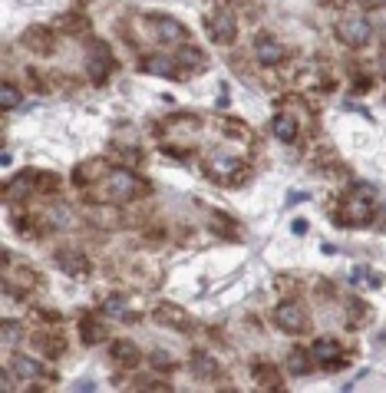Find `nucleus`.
Instances as JSON below:
<instances>
[{
  "label": "nucleus",
  "mask_w": 386,
  "mask_h": 393,
  "mask_svg": "<svg viewBox=\"0 0 386 393\" xmlns=\"http://www.w3.org/2000/svg\"><path fill=\"white\" fill-rule=\"evenodd\" d=\"M255 56L264 63V66H277V63L287 56V50H284L274 37H264V34H261V37L255 40Z\"/></svg>",
  "instance_id": "nucleus-8"
},
{
  "label": "nucleus",
  "mask_w": 386,
  "mask_h": 393,
  "mask_svg": "<svg viewBox=\"0 0 386 393\" xmlns=\"http://www.w3.org/2000/svg\"><path fill=\"white\" fill-rule=\"evenodd\" d=\"M20 106V90L17 86H14V83H3V86H0V110H17Z\"/></svg>",
  "instance_id": "nucleus-18"
},
{
  "label": "nucleus",
  "mask_w": 386,
  "mask_h": 393,
  "mask_svg": "<svg viewBox=\"0 0 386 393\" xmlns=\"http://www.w3.org/2000/svg\"><path fill=\"white\" fill-rule=\"evenodd\" d=\"M86 340H90V344H96V340H103V334H99V327H96L92 320H86Z\"/></svg>",
  "instance_id": "nucleus-25"
},
{
  "label": "nucleus",
  "mask_w": 386,
  "mask_h": 393,
  "mask_svg": "<svg viewBox=\"0 0 386 393\" xmlns=\"http://www.w3.org/2000/svg\"><path fill=\"white\" fill-rule=\"evenodd\" d=\"M274 136L281 139V142H294L297 139V119L294 116H274Z\"/></svg>",
  "instance_id": "nucleus-14"
},
{
  "label": "nucleus",
  "mask_w": 386,
  "mask_h": 393,
  "mask_svg": "<svg viewBox=\"0 0 386 393\" xmlns=\"http://www.w3.org/2000/svg\"><path fill=\"white\" fill-rule=\"evenodd\" d=\"M56 264H60L66 275H73V278L90 275V262H86V255H83V251H73V248H63V251L56 255Z\"/></svg>",
  "instance_id": "nucleus-9"
},
{
  "label": "nucleus",
  "mask_w": 386,
  "mask_h": 393,
  "mask_svg": "<svg viewBox=\"0 0 386 393\" xmlns=\"http://www.w3.org/2000/svg\"><path fill=\"white\" fill-rule=\"evenodd\" d=\"M47 37H50V34H47L43 27H34V30L23 34V47H30V50H37V53H50L53 43H40V40H47Z\"/></svg>",
  "instance_id": "nucleus-15"
},
{
  "label": "nucleus",
  "mask_w": 386,
  "mask_h": 393,
  "mask_svg": "<svg viewBox=\"0 0 386 393\" xmlns=\"http://www.w3.org/2000/svg\"><path fill=\"white\" fill-rule=\"evenodd\" d=\"M340 37L347 40L350 47H363V43H370V37H373L370 20L363 17V14H350V17H344L340 20Z\"/></svg>",
  "instance_id": "nucleus-4"
},
{
  "label": "nucleus",
  "mask_w": 386,
  "mask_h": 393,
  "mask_svg": "<svg viewBox=\"0 0 386 393\" xmlns=\"http://www.w3.org/2000/svg\"><path fill=\"white\" fill-rule=\"evenodd\" d=\"M10 370H14L20 380H37V377H43V367H40L34 357H14V360H10Z\"/></svg>",
  "instance_id": "nucleus-12"
},
{
  "label": "nucleus",
  "mask_w": 386,
  "mask_h": 393,
  "mask_svg": "<svg viewBox=\"0 0 386 393\" xmlns=\"http://www.w3.org/2000/svg\"><path fill=\"white\" fill-rule=\"evenodd\" d=\"M311 357L320 360V364H327V367H340V344L333 337H317L311 347Z\"/></svg>",
  "instance_id": "nucleus-10"
},
{
  "label": "nucleus",
  "mask_w": 386,
  "mask_h": 393,
  "mask_svg": "<svg viewBox=\"0 0 386 393\" xmlns=\"http://www.w3.org/2000/svg\"><path fill=\"white\" fill-rule=\"evenodd\" d=\"M311 360H313V357H307L304 351H291V357H287V367H291V374L304 377V374H311Z\"/></svg>",
  "instance_id": "nucleus-17"
},
{
  "label": "nucleus",
  "mask_w": 386,
  "mask_h": 393,
  "mask_svg": "<svg viewBox=\"0 0 386 393\" xmlns=\"http://www.w3.org/2000/svg\"><path fill=\"white\" fill-rule=\"evenodd\" d=\"M86 66H90V76H92V79H96V83H103V79L110 76V66H112L110 47H106V43H92Z\"/></svg>",
  "instance_id": "nucleus-7"
},
{
  "label": "nucleus",
  "mask_w": 386,
  "mask_h": 393,
  "mask_svg": "<svg viewBox=\"0 0 386 393\" xmlns=\"http://www.w3.org/2000/svg\"><path fill=\"white\" fill-rule=\"evenodd\" d=\"M152 318H155V324H162V327H168V331H185V327L192 324V318L185 314V307L172 304V301H162V304H155Z\"/></svg>",
  "instance_id": "nucleus-6"
},
{
  "label": "nucleus",
  "mask_w": 386,
  "mask_h": 393,
  "mask_svg": "<svg viewBox=\"0 0 386 393\" xmlns=\"http://www.w3.org/2000/svg\"><path fill=\"white\" fill-rule=\"evenodd\" d=\"M274 324L281 331H287V334H304L307 331V311L300 304H294V301H284V304H277Z\"/></svg>",
  "instance_id": "nucleus-3"
},
{
  "label": "nucleus",
  "mask_w": 386,
  "mask_h": 393,
  "mask_svg": "<svg viewBox=\"0 0 386 393\" xmlns=\"http://www.w3.org/2000/svg\"><path fill=\"white\" fill-rule=\"evenodd\" d=\"M146 70L155 76H175V70H172V60H166V56H152V60H146Z\"/></svg>",
  "instance_id": "nucleus-19"
},
{
  "label": "nucleus",
  "mask_w": 386,
  "mask_h": 393,
  "mask_svg": "<svg viewBox=\"0 0 386 393\" xmlns=\"http://www.w3.org/2000/svg\"><path fill=\"white\" fill-rule=\"evenodd\" d=\"M353 284H357V288H376V284H380V281H376V275H373V271H370V268H357V271H353Z\"/></svg>",
  "instance_id": "nucleus-21"
},
{
  "label": "nucleus",
  "mask_w": 386,
  "mask_h": 393,
  "mask_svg": "<svg viewBox=\"0 0 386 393\" xmlns=\"http://www.w3.org/2000/svg\"><path fill=\"white\" fill-rule=\"evenodd\" d=\"M155 34L166 40V43H185V40H188V27L172 17H159L155 20Z\"/></svg>",
  "instance_id": "nucleus-11"
},
{
  "label": "nucleus",
  "mask_w": 386,
  "mask_h": 393,
  "mask_svg": "<svg viewBox=\"0 0 386 393\" xmlns=\"http://www.w3.org/2000/svg\"><path fill=\"white\" fill-rule=\"evenodd\" d=\"M106 192H110L116 202H129V199H136V195H146L149 186L132 168H116V172L106 175Z\"/></svg>",
  "instance_id": "nucleus-1"
},
{
  "label": "nucleus",
  "mask_w": 386,
  "mask_h": 393,
  "mask_svg": "<svg viewBox=\"0 0 386 393\" xmlns=\"http://www.w3.org/2000/svg\"><path fill=\"white\" fill-rule=\"evenodd\" d=\"M20 334H23V327H20L17 320H3V324H0V337H3V344H17Z\"/></svg>",
  "instance_id": "nucleus-20"
},
{
  "label": "nucleus",
  "mask_w": 386,
  "mask_h": 393,
  "mask_svg": "<svg viewBox=\"0 0 386 393\" xmlns=\"http://www.w3.org/2000/svg\"><path fill=\"white\" fill-rule=\"evenodd\" d=\"M149 360H152V367H155V370H172V367H175V360H172L166 351H155Z\"/></svg>",
  "instance_id": "nucleus-23"
},
{
  "label": "nucleus",
  "mask_w": 386,
  "mask_h": 393,
  "mask_svg": "<svg viewBox=\"0 0 386 393\" xmlns=\"http://www.w3.org/2000/svg\"><path fill=\"white\" fill-rule=\"evenodd\" d=\"M255 377L261 380V387H277L274 367H261V364H257V367H255Z\"/></svg>",
  "instance_id": "nucleus-22"
},
{
  "label": "nucleus",
  "mask_w": 386,
  "mask_h": 393,
  "mask_svg": "<svg viewBox=\"0 0 386 393\" xmlns=\"http://www.w3.org/2000/svg\"><path fill=\"white\" fill-rule=\"evenodd\" d=\"M205 27H208V37L215 40V43H235V37H238V20L231 17V14H211V17L205 20Z\"/></svg>",
  "instance_id": "nucleus-5"
},
{
  "label": "nucleus",
  "mask_w": 386,
  "mask_h": 393,
  "mask_svg": "<svg viewBox=\"0 0 386 393\" xmlns=\"http://www.w3.org/2000/svg\"><path fill=\"white\" fill-rule=\"evenodd\" d=\"M110 351H112V357H116V364H123V367H136V364H139V347L129 344V340H116Z\"/></svg>",
  "instance_id": "nucleus-13"
},
{
  "label": "nucleus",
  "mask_w": 386,
  "mask_h": 393,
  "mask_svg": "<svg viewBox=\"0 0 386 393\" xmlns=\"http://www.w3.org/2000/svg\"><path fill=\"white\" fill-rule=\"evenodd\" d=\"M103 311L110 314V318H126V307H123V298H110L103 304Z\"/></svg>",
  "instance_id": "nucleus-24"
},
{
  "label": "nucleus",
  "mask_w": 386,
  "mask_h": 393,
  "mask_svg": "<svg viewBox=\"0 0 386 393\" xmlns=\"http://www.w3.org/2000/svg\"><path fill=\"white\" fill-rule=\"evenodd\" d=\"M192 370H195L198 377H205V380H208V377L218 374V364H215V360H211L208 354H195V357H192Z\"/></svg>",
  "instance_id": "nucleus-16"
},
{
  "label": "nucleus",
  "mask_w": 386,
  "mask_h": 393,
  "mask_svg": "<svg viewBox=\"0 0 386 393\" xmlns=\"http://www.w3.org/2000/svg\"><path fill=\"white\" fill-rule=\"evenodd\" d=\"M373 195H376V188H373V186H357V188H353V195H350L347 205H344V218H347L353 228H360V225L370 222Z\"/></svg>",
  "instance_id": "nucleus-2"
}]
</instances>
